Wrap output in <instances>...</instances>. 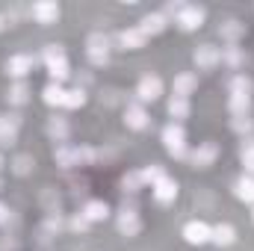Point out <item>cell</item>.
<instances>
[{
  "instance_id": "obj_1",
  "label": "cell",
  "mask_w": 254,
  "mask_h": 251,
  "mask_svg": "<svg viewBox=\"0 0 254 251\" xmlns=\"http://www.w3.org/2000/svg\"><path fill=\"white\" fill-rule=\"evenodd\" d=\"M163 145L166 151L175 157V160H190V151H187V130L181 125H166L163 127Z\"/></svg>"
},
{
  "instance_id": "obj_2",
  "label": "cell",
  "mask_w": 254,
  "mask_h": 251,
  "mask_svg": "<svg viewBox=\"0 0 254 251\" xmlns=\"http://www.w3.org/2000/svg\"><path fill=\"white\" fill-rule=\"evenodd\" d=\"M45 63H48V74L54 77V83H63L65 77L71 74L63 45H48V48H45Z\"/></svg>"
},
{
  "instance_id": "obj_3",
  "label": "cell",
  "mask_w": 254,
  "mask_h": 251,
  "mask_svg": "<svg viewBox=\"0 0 254 251\" xmlns=\"http://www.w3.org/2000/svg\"><path fill=\"white\" fill-rule=\"evenodd\" d=\"M86 57L92 65H110V39L104 33H92L86 39Z\"/></svg>"
},
{
  "instance_id": "obj_4",
  "label": "cell",
  "mask_w": 254,
  "mask_h": 251,
  "mask_svg": "<svg viewBox=\"0 0 254 251\" xmlns=\"http://www.w3.org/2000/svg\"><path fill=\"white\" fill-rule=\"evenodd\" d=\"M30 15L39 24H57L60 21V3L57 0H39V3L30 6Z\"/></svg>"
},
{
  "instance_id": "obj_5",
  "label": "cell",
  "mask_w": 254,
  "mask_h": 251,
  "mask_svg": "<svg viewBox=\"0 0 254 251\" xmlns=\"http://www.w3.org/2000/svg\"><path fill=\"white\" fill-rule=\"evenodd\" d=\"M136 95H139V101H142V104L157 101V98L163 95V80H160L157 74H145V77L139 80V86H136Z\"/></svg>"
},
{
  "instance_id": "obj_6",
  "label": "cell",
  "mask_w": 254,
  "mask_h": 251,
  "mask_svg": "<svg viewBox=\"0 0 254 251\" xmlns=\"http://www.w3.org/2000/svg\"><path fill=\"white\" fill-rule=\"evenodd\" d=\"M184 240L190 243V246H204V243H210L213 240V228L207 225V222H187V228H184Z\"/></svg>"
},
{
  "instance_id": "obj_7",
  "label": "cell",
  "mask_w": 254,
  "mask_h": 251,
  "mask_svg": "<svg viewBox=\"0 0 254 251\" xmlns=\"http://www.w3.org/2000/svg\"><path fill=\"white\" fill-rule=\"evenodd\" d=\"M216 157H219V145H216V142H201L195 151H190V163L192 166H198V169L213 166Z\"/></svg>"
},
{
  "instance_id": "obj_8",
  "label": "cell",
  "mask_w": 254,
  "mask_h": 251,
  "mask_svg": "<svg viewBox=\"0 0 254 251\" xmlns=\"http://www.w3.org/2000/svg\"><path fill=\"white\" fill-rule=\"evenodd\" d=\"M192 60H195V65H198L201 71H210V68H216V65L222 63V51H219L216 45H201V48L192 54Z\"/></svg>"
},
{
  "instance_id": "obj_9",
  "label": "cell",
  "mask_w": 254,
  "mask_h": 251,
  "mask_svg": "<svg viewBox=\"0 0 254 251\" xmlns=\"http://www.w3.org/2000/svg\"><path fill=\"white\" fill-rule=\"evenodd\" d=\"M33 57L30 54H15V57H9L6 60V74L9 77H15V80H24L30 71H33Z\"/></svg>"
},
{
  "instance_id": "obj_10",
  "label": "cell",
  "mask_w": 254,
  "mask_h": 251,
  "mask_svg": "<svg viewBox=\"0 0 254 251\" xmlns=\"http://www.w3.org/2000/svg\"><path fill=\"white\" fill-rule=\"evenodd\" d=\"M18 127H21L18 116H0V148H12L15 145Z\"/></svg>"
},
{
  "instance_id": "obj_11",
  "label": "cell",
  "mask_w": 254,
  "mask_h": 251,
  "mask_svg": "<svg viewBox=\"0 0 254 251\" xmlns=\"http://www.w3.org/2000/svg\"><path fill=\"white\" fill-rule=\"evenodd\" d=\"M172 89H175V98H187V101H190V95L198 89V74H192V71H181V74L175 77Z\"/></svg>"
},
{
  "instance_id": "obj_12",
  "label": "cell",
  "mask_w": 254,
  "mask_h": 251,
  "mask_svg": "<svg viewBox=\"0 0 254 251\" xmlns=\"http://www.w3.org/2000/svg\"><path fill=\"white\" fill-rule=\"evenodd\" d=\"M125 125L130 127V130H145V127L151 125V119H148V113H145V107H142V104H127Z\"/></svg>"
},
{
  "instance_id": "obj_13",
  "label": "cell",
  "mask_w": 254,
  "mask_h": 251,
  "mask_svg": "<svg viewBox=\"0 0 254 251\" xmlns=\"http://www.w3.org/2000/svg\"><path fill=\"white\" fill-rule=\"evenodd\" d=\"M139 30L145 33V39H148V36H160V33L166 30V15H163V12H148V15H142Z\"/></svg>"
},
{
  "instance_id": "obj_14",
  "label": "cell",
  "mask_w": 254,
  "mask_h": 251,
  "mask_svg": "<svg viewBox=\"0 0 254 251\" xmlns=\"http://www.w3.org/2000/svg\"><path fill=\"white\" fill-rule=\"evenodd\" d=\"M151 189H154V198H157L160 204H169V201H175V198H178V181H175V178H169V175H166L163 181H157Z\"/></svg>"
},
{
  "instance_id": "obj_15",
  "label": "cell",
  "mask_w": 254,
  "mask_h": 251,
  "mask_svg": "<svg viewBox=\"0 0 254 251\" xmlns=\"http://www.w3.org/2000/svg\"><path fill=\"white\" fill-rule=\"evenodd\" d=\"M116 225H119V231H122L125 237H136V234L142 231V219H139V213H133V210H122L119 219H116Z\"/></svg>"
},
{
  "instance_id": "obj_16",
  "label": "cell",
  "mask_w": 254,
  "mask_h": 251,
  "mask_svg": "<svg viewBox=\"0 0 254 251\" xmlns=\"http://www.w3.org/2000/svg\"><path fill=\"white\" fill-rule=\"evenodd\" d=\"M181 30H198L204 24V9L201 6H184V12L178 15Z\"/></svg>"
},
{
  "instance_id": "obj_17",
  "label": "cell",
  "mask_w": 254,
  "mask_h": 251,
  "mask_svg": "<svg viewBox=\"0 0 254 251\" xmlns=\"http://www.w3.org/2000/svg\"><path fill=\"white\" fill-rule=\"evenodd\" d=\"M145 33L139 30V27H127L122 30V36H119V45L125 48V51H139V48H145Z\"/></svg>"
},
{
  "instance_id": "obj_18",
  "label": "cell",
  "mask_w": 254,
  "mask_h": 251,
  "mask_svg": "<svg viewBox=\"0 0 254 251\" xmlns=\"http://www.w3.org/2000/svg\"><path fill=\"white\" fill-rule=\"evenodd\" d=\"M54 160L63 166V169H71V166H80L83 160H80V148H74V145H60L57 151H54Z\"/></svg>"
},
{
  "instance_id": "obj_19",
  "label": "cell",
  "mask_w": 254,
  "mask_h": 251,
  "mask_svg": "<svg viewBox=\"0 0 254 251\" xmlns=\"http://www.w3.org/2000/svg\"><path fill=\"white\" fill-rule=\"evenodd\" d=\"M210 243H216L219 249L234 246V243H237V231H234V225H216V228H213V240H210Z\"/></svg>"
},
{
  "instance_id": "obj_20",
  "label": "cell",
  "mask_w": 254,
  "mask_h": 251,
  "mask_svg": "<svg viewBox=\"0 0 254 251\" xmlns=\"http://www.w3.org/2000/svg\"><path fill=\"white\" fill-rule=\"evenodd\" d=\"M83 216H86L89 222H104V219L110 216V204H107V201H98V198H95V201H89V204L83 207Z\"/></svg>"
},
{
  "instance_id": "obj_21",
  "label": "cell",
  "mask_w": 254,
  "mask_h": 251,
  "mask_svg": "<svg viewBox=\"0 0 254 251\" xmlns=\"http://www.w3.org/2000/svg\"><path fill=\"white\" fill-rule=\"evenodd\" d=\"M234 192H237V198H240V201H246V204H254V178L243 175V178L234 184Z\"/></svg>"
},
{
  "instance_id": "obj_22",
  "label": "cell",
  "mask_w": 254,
  "mask_h": 251,
  "mask_svg": "<svg viewBox=\"0 0 254 251\" xmlns=\"http://www.w3.org/2000/svg\"><path fill=\"white\" fill-rule=\"evenodd\" d=\"M219 36H222L225 42H237V39L246 36V24H240V21H225V24L219 27Z\"/></svg>"
},
{
  "instance_id": "obj_23",
  "label": "cell",
  "mask_w": 254,
  "mask_h": 251,
  "mask_svg": "<svg viewBox=\"0 0 254 251\" xmlns=\"http://www.w3.org/2000/svg\"><path fill=\"white\" fill-rule=\"evenodd\" d=\"M6 98H9V104H15V107L27 104V98H30V89H27V83H24V80H15V83L9 86Z\"/></svg>"
},
{
  "instance_id": "obj_24",
  "label": "cell",
  "mask_w": 254,
  "mask_h": 251,
  "mask_svg": "<svg viewBox=\"0 0 254 251\" xmlns=\"http://www.w3.org/2000/svg\"><path fill=\"white\" fill-rule=\"evenodd\" d=\"M228 107H231V116H234V119L249 116V110H252V95H231Z\"/></svg>"
},
{
  "instance_id": "obj_25",
  "label": "cell",
  "mask_w": 254,
  "mask_h": 251,
  "mask_svg": "<svg viewBox=\"0 0 254 251\" xmlns=\"http://www.w3.org/2000/svg\"><path fill=\"white\" fill-rule=\"evenodd\" d=\"M42 98H45V104H48V107H63L65 89L60 86V83H48V86H45V92H42Z\"/></svg>"
},
{
  "instance_id": "obj_26",
  "label": "cell",
  "mask_w": 254,
  "mask_h": 251,
  "mask_svg": "<svg viewBox=\"0 0 254 251\" xmlns=\"http://www.w3.org/2000/svg\"><path fill=\"white\" fill-rule=\"evenodd\" d=\"M190 113H192L190 101H187V98H175V95H172V101H169V116H172V119H190Z\"/></svg>"
},
{
  "instance_id": "obj_27",
  "label": "cell",
  "mask_w": 254,
  "mask_h": 251,
  "mask_svg": "<svg viewBox=\"0 0 254 251\" xmlns=\"http://www.w3.org/2000/svg\"><path fill=\"white\" fill-rule=\"evenodd\" d=\"M48 136H51L54 142H63L65 145V139H68V125H65V119H57V116H54V119L48 122Z\"/></svg>"
},
{
  "instance_id": "obj_28",
  "label": "cell",
  "mask_w": 254,
  "mask_h": 251,
  "mask_svg": "<svg viewBox=\"0 0 254 251\" xmlns=\"http://www.w3.org/2000/svg\"><path fill=\"white\" fill-rule=\"evenodd\" d=\"M228 89H231V95H252V77H246V74H234Z\"/></svg>"
},
{
  "instance_id": "obj_29",
  "label": "cell",
  "mask_w": 254,
  "mask_h": 251,
  "mask_svg": "<svg viewBox=\"0 0 254 251\" xmlns=\"http://www.w3.org/2000/svg\"><path fill=\"white\" fill-rule=\"evenodd\" d=\"M33 166H36V160H33L30 154H18V157L12 160V172H15L18 178H24V175H30V172H33Z\"/></svg>"
},
{
  "instance_id": "obj_30",
  "label": "cell",
  "mask_w": 254,
  "mask_h": 251,
  "mask_svg": "<svg viewBox=\"0 0 254 251\" xmlns=\"http://www.w3.org/2000/svg\"><path fill=\"white\" fill-rule=\"evenodd\" d=\"M240 160H243L246 175L254 178V142H243V148H240Z\"/></svg>"
},
{
  "instance_id": "obj_31",
  "label": "cell",
  "mask_w": 254,
  "mask_h": 251,
  "mask_svg": "<svg viewBox=\"0 0 254 251\" xmlns=\"http://www.w3.org/2000/svg\"><path fill=\"white\" fill-rule=\"evenodd\" d=\"M222 63H228L231 68H240V65L246 63V54L240 48H234V45L231 48H222Z\"/></svg>"
},
{
  "instance_id": "obj_32",
  "label": "cell",
  "mask_w": 254,
  "mask_h": 251,
  "mask_svg": "<svg viewBox=\"0 0 254 251\" xmlns=\"http://www.w3.org/2000/svg\"><path fill=\"white\" fill-rule=\"evenodd\" d=\"M139 175H142V184H151V187H154L157 181H163V178H166L163 166H145V169H142Z\"/></svg>"
},
{
  "instance_id": "obj_33",
  "label": "cell",
  "mask_w": 254,
  "mask_h": 251,
  "mask_svg": "<svg viewBox=\"0 0 254 251\" xmlns=\"http://www.w3.org/2000/svg\"><path fill=\"white\" fill-rule=\"evenodd\" d=\"M83 104H86V92H83V89H71V92H65L63 107H68V110H77V107H83Z\"/></svg>"
},
{
  "instance_id": "obj_34",
  "label": "cell",
  "mask_w": 254,
  "mask_h": 251,
  "mask_svg": "<svg viewBox=\"0 0 254 251\" xmlns=\"http://www.w3.org/2000/svg\"><path fill=\"white\" fill-rule=\"evenodd\" d=\"M122 184H125V189H130V192H136V189L145 187V184H142V175H139V172H130V175H125V181H122Z\"/></svg>"
},
{
  "instance_id": "obj_35",
  "label": "cell",
  "mask_w": 254,
  "mask_h": 251,
  "mask_svg": "<svg viewBox=\"0 0 254 251\" xmlns=\"http://www.w3.org/2000/svg\"><path fill=\"white\" fill-rule=\"evenodd\" d=\"M89 225H92V222H89V219H86L83 213L71 219V231H80V234H83V231H89Z\"/></svg>"
},
{
  "instance_id": "obj_36",
  "label": "cell",
  "mask_w": 254,
  "mask_h": 251,
  "mask_svg": "<svg viewBox=\"0 0 254 251\" xmlns=\"http://www.w3.org/2000/svg\"><path fill=\"white\" fill-rule=\"evenodd\" d=\"M231 125H234V130H237V133H243V130H252V122H249V116H240V119H234Z\"/></svg>"
},
{
  "instance_id": "obj_37",
  "label": "cell",
  "mask_w": 254,
  "mask_h": 251,
  "mask_svg": "<svg viewBox=\"0 0 254 251\" xmlns=\"http://www.w3.org/2000/svg\"><path fill=\"white\" fill-rule=\"evenodd\" d=\"M45 228H48V231H60V228H63V222H60V216H57V219L51 216V219L45 222Z\"/></svg>"
},
{
  "instance_id": "obj_38",
  "label": "cell",
  "mask_w": 254,
  "mask_h": 251,
  "mask_svg": "<svg viewBox=\"0 0 254 251\" xmlns=\"http://www.w3.org/2000/svg\"><path fill=\"white\" fill-rule=\"evenodd\" d=\"M6 222H9V207L0 204V225H6Z\"/></svg>"
},
{
  "instance_id": "obj_39",
  "label": "cell",
  "mask_w": 254,
  "mask_h": 251,
  "mask_svg": "<svg viewBox=\"0 0 254 251\" xmlns=\"http://www.w3.org/2000/svg\"><path fill=\"white\" fill-rule=\"evenodd\" d=\"M3 27H6V15H0V30H3Z\"/></svg>"
},
{
  "instance_id": "obj_40",
  "label": "cell",
  "mask_w": 254,
  "mask_h": 251,
  "mask_svg": "<svg viewBox=\"0 0 254 251\" xmlns=\"http://www.w3.org/2000/svg\"><path fill=\"white\" fill-rule=\"evenodd\" d=\"M0 169H3V157H0Z\"/></svg>"
},
{
  "instance_id": "obj_41",
  "label": "cell",
  "mask_w": 254,
  "mask_h": 251,
  "mask_svg": "<svg viewBox=\"0 0 254 251\" xmlns=\"http://www.w3.org/2000/svg\"><path fill=\"white\" fill-rule=\"evenodd\" d=\"M252 219H254V213H252Z\"/></svg>"
}]
</instances>
